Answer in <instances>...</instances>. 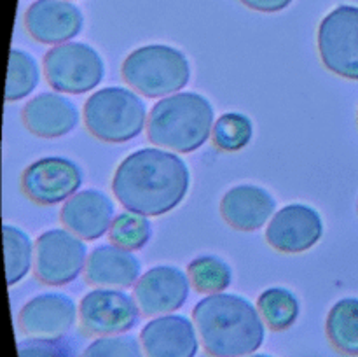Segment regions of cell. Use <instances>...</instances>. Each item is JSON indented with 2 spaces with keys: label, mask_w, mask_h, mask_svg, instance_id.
<instances>
[{
  "label": "cell",
  "mask_w": 358,
  "mask_h": 357,
  "mask_svg": "<svg viewBox=\"0 0 358 357\" xmlns=\"http://www.w3.org/2000/svg\"><path fill=\"white\" fill-rule=\"evenodd\" d=\"M191 172L178 154L143 147L115 168L112 191L122 206L142 216H164L189 192Z\"/></svg>",
  "instance_id": "6da1fadb"
},
{
  "label": "cell",
  "mask_w": 358,
  "mask_h": 357,
  "mask_svg": "<svg viewBox=\"0 0 358 357\" xmlns=\"http://www.w3.org/2000/svg\"><path fill=\"white\" fill-rule=\"evenodd\" d=\"M199 342L212 357H245L255 354L266 338L264 318L243 296L208 294L192 310Z\"/></svg>",
  "instance_id": "7a4b0ae2"
},
{
  "label": "cell",
  "mask_w": 358,
  "mask_h": 357,
  "mask_svg": "<svg viewBox=\"0 0 358 357\" xmlns=\"http://www.w3.org/2000/svg\"><path fill=\"white\" fill-rule=\"evenodd\" d=\"M215 111L206 97L182 91L157 102L150 108L147 135L156 146L175 153H194L205 146L215 125Z\"/></svg>",
  "instance_id": "3957f363"
},
{
  "label": "cell",
  "mask_w": 358,
  "mask_h": 357,
  "mask_svg": "<svg viewBox=\"0 0 358 357\" xmlns=\"http://www.w3.org/2000/svg\"><path fill=\"white\" fill-rule=\"evenodd\" d=\"M122 79L147 98L170 97L187 86L191 63L180 49L166 44H149L126 56Z\"/></svg>",
  "instance_id": "277c9868"
},
{
  "label": "cell",
  "mask_w": 358,
  "mask_h": 357,
  "mask_svg": "<svg viewBox=\"0 0 358 357\" xmlns=\"http://www.w3.org/2000/svg\"><path fill=\"white\" fill-rule=\"evenodd\" d=\"M147 121V105L135 91L122 86L98 90L84 105V125L98 140L122 144L142 133Z\"/></svg>",
  "instance_id": "5b68a950"
},
{
  "label": "cell",
  "mask_w": 358,
  "mask_h": 357,
  "mask_svg": "<svg viewBox=\"0 0 358 357\" xmlns=\"http://www.w3.org/2000/svg\"><path fill=\"white\" fill-rule=\"evenodd\" d=\"M44 74L49 86L59 93L80 94L103 80L105 62L93 46L65 42L45 52Z\"/></svg>",
  "instance_id": "8992f818"
},
{
  "label": "cell",
  "mask_w": 358,
  "mask_h": 357,
  "mask_svg": "<svg viewBox=\"0 0 358 357\" xmlns=\"http://www.w3.org/2000/svg\"><path fill=\"white\" fill-rule=\"evenodd\" d=\"M318 51L336 76L358 80V7L338 6L318 27Z\"/></svg>",
  "instance_id": "52a82bcc"
},
{
  "label": "cell",
  "mask_w": 358,
  "mask_h": 357,
  "mask_svg": "<svg viewBox=\"0 0 358 357\" xmlns=\"http://www.w3.org/2000/svg\"><path fill=\"white\" fill-rule=\"evenodd\" d=\"M35 275L48 286L73 282L87 265L84 240L69 230H48L35 241Z\"/></svg>",
  "instance_id": "ba28073f"
},
{
  "label": "cell",
  "mask_w": 358,
  "mask_h": 357,
  "mask_svg": "<svg viewBox=\"0 0 358 357\" xmlns=\"http://www.w3.org/2000/svg\"><path fill=\"white\" fill-rule=\"evenodd\" d=\"M140 312L135 298L110 287L90 290L79 304L80 326L94 336L124 335L135 328Z\"/></svg>",
  "instance_id": "9c48e42d"
},
{
  "label": "cell",
  "mask_w": 358,
  "mask_h": 357,
  "mask_svg": "<svg viewBox=\"0 0 358 357\" xmlns=\"http://www.w3.org/2000/svg\"><path fill=\"white\" fill-rule=\"evenodd\" d=\"M84 182L83 168L65 156H45L24 168L21 189L38 205H56L72 198Z\"/></svg>",
  "instance_id": "30bf717a"
},
{
  "label": "cell",
  "mask_w": 358,
  "mask_h": 357,
  "mask_svg": "<svg viewBox=\"0 0 358 357\" xmlns=\"http://www.w3.org/2000/svg\"><path fill=\"white\" fill-rule=\"evenodd\" d=\"M324 234L322 216L311 205L290 203L282 206L266 227V240L275 251L299 254L310 251Z\"/></svg>",
  "instance_id": "8fae6325"
},
{
  "label": "cell",
  "mask_w": 358,
  "mask_h": 357,
  "mask_svg": "<svg viewBox=\"0 0 358 357\" xmlns=\"http://www.w3.org/2000/svg\"><path fill=\"white\" fill-rule=\"evenodd\" d=\"M191 276L173 265H159L143 273L135 284V300L149 317L168 315L184 307L191 293Z\"/></svg>",
  "instance_id": "7c38bea8"
},
{
  "label": "cell",
  "mask_w": 358,
  "mask_h": 357,
  "mask_svg": "<svg viewBox=\"0 0 358 357\" xmlns=\"http://www.w3.org/2000/svg\"><path fill=\"white\" fill-rule=\"evenodd\" d=\"M185 315H159L143 326L140 343L145 357H196L199 335Z\"/></svg>",
  "instance_id": "4fadbf2b"
},
{
  "label": "cell",
  "mask_w": 358,
  "mask_h": 357,
  "mask_svg": "<svg viewBox=\"0 0 358 357\" xmlns=\"http://www.w3.org/2000/svg\"><path fill=\"white\" fill-rule=\"evenodd\" d=\"M84 16L70 0H35L24 14V27L42 44H65L83 30Z\"/></svg>",
  "instance_id": "5bb4252c"
},
{
  "label": "cell",
  "mask_w": 358,
  "mask_h": 357,
  "mask_svg": "<svg viewBox=\"0 0 358 357\" xmlns=\"http://www.w3.org/2000/svg\"><path fill=\"white\" fill-rule=\"evenodd\" d=\"M76 301L63 293H42L31 298L20 312V328L37 338H58L76 326Z\"/></svg>",
  "instance_id": "9a60e30c"
},
{
  "label": "cell",
  "mask_w": 358,
  "mask_h": 357,
  "mask_svg": "<svg viewBox=\"0 0 358 357\" xmlns=\"http://www.w3.org/2000/svg\"><path fill=\"white\" fill-rule=\"evenodd\" d=\"M115 206L110 196L98 189H84L62 206V223L83 240H98L114 223Z\"/></svg>",
  "instance_id": "2e32d148"
},
{
  "label": "cell",
  "mask_w": 358,
  "mask_h": 357,
  "mask_svg": "<svg viewBox=\"0 0 358 357\" xmlns=\"http://www.w3.org/2000/svg\"><path fill=\"white\" fill-rule=\"evenodd\" d=\"M80 121L79 107L58 93H41L23 107V122L28 132L42 139L69 135Z\"/></svg>",
  "instance_id": "e0dca14e"
},
{
  "label": "cell",
  "mask_w": 358,
  "mask_h": 357,
  "mask_svg": "<svg viewBox=\"0 0 358 357\" xmlns=\"http://www.w3.org/2000/svg\"><path fill=\"white\" fill-rule=\"evenodd\" d=\"M276 200L268 189L255 184L231 188L220 200V214L229 226L240 231H255L275 216Z\"/></svg>",
  "instance_id": "ac0fdd59"
},
{
  "label": "cell",
  "mask_w": 358,
  "mask_h": 357,
  "mask_svg": "<svg viewBox=\"0 0 358 357\" xmlns=\"http://www.w3.org/2000/svg\"><path fill=\"white\" fill-rule=\"evenodd\" d=\"M142 276V262L133 251L115 244L98 245L87 258L86 280L96 287H124L135 286Z\"/></svg>",
  "instance_id": "d6986e66"
},
{
  "label": "cell",
  "mask_w": 358,
  "mask_h": 357,
  "mask_svg": "<svg viewBox=\"0 0 358 357\" xmlns=\"http://www.w3.org/2000/svg\"><path fill=\"white\" fill-rule=\"evenodd\" d=\"M329 342L346 356H358V298H343L325 321Z\"/></svg>",
  "instance_id": "ffe728a7"
},
{
  "label": "cell",
  "mask_w": 358,
  "mask_h": 357,
  "mask_svg": "<svg viewBox=\"0 0 358 357\" xmlns=\"http://www.w3.org/2000/svg\"><path fill=\"white\" fill-rule=\"evenodd\" d=\"M257 310L273 331L292 328L301 314L299 298L287 287H269L259 296Z\"/></svg>",
  "instance_id": "44dd1931"
},
{
  "label": "cell",
  "mask_w": 358,
  "mask_h": 357,
  "mask_svg": "<svg viewBox=\"0 0 358 357\" xmlns=\"http://www.w3.org/2000/svg\"><path fill=\"white\" fill-rule=\"evenodd\" d=\"M3 252H6L7 286L21 282L28 275L31 262H35V247L31 238L21 227L3 224Z\"/></svg>",
  "instance_id": "7402d4cb"
},
{
  "label": "cell",
  "mask_w": 358,
  "mask_h": 357,
  "mask_svg": "<svg viewBox=\"0 0 358 357\" xmlns=\"http://www.w3.org/2000/svg\"><path fill=\"white\" fill-rule=\"evenodd\" d=\"M38 80H41V70H38L37 59L30 52L23 51V49H10L6 83V100H23L37 88Z\"/></svg>",
  "instance_id": "603a6c76"
},
{
  "label": "cell",
  "mask_w": 358,
  "mask_h": 357,
  "mask_svg": "<svg viewBox=\"0 0 358 357\" xmlns=\"http://www.w3.org/2000/svg\"><path fill=\"white\" fill-rule=\"evenodd\" d=\"M187 273L196 290L205 294L222 293L233 282V270L219 255L210 254L192 259Z\"/></svg>",
  "instance_id": "cb8c5ba5"
},
{
  "label": "cell",
  "mask_w": 358,
  "mask_h": 357,
  "mask_svg": "<svg viewBox=\"0 0 358 357\" xmlns=\"http://www.w3.org/2000/svg\"><path fill=\"white\" fill-rule=\"evenodd\" d=\"M252 136H254L252 119L241 112H226L213 125V144L226 153L245 149L252 142Z\"/></svg>",
  "instance_id": "d4e9b609"
},
{
  "label": "cell",
  "mask_w": 358,
  "mask_h": 357,
  "mask_svg": "<svg viewBox=\"0 0 358 357\" xmlns=\"http://www.w3.org/2000/svg\"><path fill=\"white\" fill-rule=\"evenodd\" d=\"M152 237V224L147 216L136 212H122L114 219L110 227L112 244L128 251L145 247Z\"/></svg>",
  "instance_id": "484cf974"
},
{
  "label": "cell",
  "mask_w": 358,
  "mask_h": 357,
  "mask_svg": "<svg viewBox=\"0 0 358 357\" xmlns=\"http://www.w3.org/2000/svg\"><path fill=\"white\" fill-rule=\"evenodd\" d=\"M83 357H145L142 343L131 335L98 336L84 350Z\"/></svg>",
  "instance_id": "4316f807"
},
{
  "label": "cell",
  "mask_w": 358,
  "mask_h": 357,
  "mask_svg": "<svg viewBox=\"0 0 358 357\" xmlns=\"http://www.w3.org/2000/svg\"><path fill=\"white\" fill-rule=\"evenodd\" d=\"M20 357H77L76 346L63 336L58 338H31L17 343Z\"/></svg>",
  "instance_id": "83f0119b"
},
{
  "label": "cell",
  "mask_w": 358,
  "mask_h": 357,
  "mask_svg": "<svg viewBox=\"0 0 358 357\" xmlns=\"http://www.w3.org/2000/svg\"><path fill=\"white\" fill-rule=\"evenodd\" d=\"M245 6L261 13H278L289 7L292 0H240Z\"/></svg>",
  "instance_id": "f1b7e54d"
},
{
  "label": "cell",
  "mask_w": 358,
  "mask_h": 357,
  "mask_svg": "<svg viewBox=\"0 0 358 357\" xmlns=\"http://www.w3.org/2000/svg\"><path fill=\"white\" fill-rule=\"evenodd\" d=\"M245 357H275L271 354H250V356H245Z\"/></svg>",
  "instance_id": "f546056e"
}]
</instances>
